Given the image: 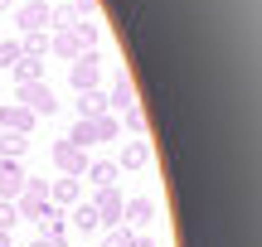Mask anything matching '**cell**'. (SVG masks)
I'll use <instances>...</instances> for the list:
<instances>
[{
  "mask_svg": "<svg viewBox=\"0 0 262 247\" xmlns=\"http://www.w3.org/2000/svg\"><path fill=\"white\" fill-rule=\"evenodd\" d=\"M131 247H156V242H150V238H131Z\"/></svg>",
  "mask_w": 262,
  "mask_h": 247,
  "instance_id": "29",
  "label": "cell"
},
{
  "mask_svg": "<svg viewBox=\"0 0 262 247\" xmlns=\"http://www.w3.org/2000/svg\"><path fill=\"white\" fill-rule=\"evenodd\" d=\"M150 218H156V199H146V194H136V199L122 204V223H131V228H146Z\"/></svg>",
  "mask_w": 262,
  "mask_h": 247,
  "instance_id": "13",
  "label": "cell"
},
{
  "mask_svg": "<svg viewBox=\"0 0 262 247\" xmlns=\"http://www.w3.org/2000/svg\"><path fill=\"white\" fill-rule=\"evenodd\" d=\"M78 199H83V184L68 180V175H58V180L49 184V204H54V209H73Z\"/></svg>",
  "mask_w": 262,
  "mask_h": 247,
  "instance_id": "11",
  "label": "cell"
},
{
  "mask_svg": "<svg viewBox=\"0 0 262 247\" xmlns=\"http://www.w3.org/2000/svg\"><path fill=\"white\" fill-rule=\"evenodd\" d=\"M83 247H93V242H83Z\"/></svg>",
  "mask_w": 262,
  "mask_h": 247,
  "instance_id": "32",
  "label": "cell"
},
{
  "mask_svg": "<svg viewBox=\"0 0 262 247\" xmlns=\"http://www.w3.org/2000/svg\"><path fill=\"white\" fill-rule=\"evenodd\" d=\"M73 228L83 233V238H93V233L102 228V223H97V213H93V204H88V199H78V204H73Z\"/></svg>",
  "mask_w": 262,
  "mask_h": 247,
  "instance_id": "18",
  "label": "cell"
},
{
  "mask_svg": "<svg viewBox=\"0 0 262 247\" xmlns=\"http://www.w3.org/2000/svg\"><path fill=\"white\" fill-rule=\"evenodd\" d=\"M25 151H29V136H19V131H0V160H19Z\"/></svg>",
  "mask_w": 262,
  "mask_h": 247,
  "instance_id": "19",
  "label": "cell"
},
{
  "mask_svg": "<svg viewBox=\"0 0 262 247\" xmlns=\"http://www.w3.org/2000/svg\"><path fill=\"white\" fill-rule=\"evenodd\" d=\"M49 54H58V58H68V63H73V58L88 54V48H83V39H78L73 29H54V34H49Z\"/></svg>",
  "mask_w": 262,
  "mask_h": 247,
  "instance_id": "14",
  "label": "cell"
},
{
  "mask_svg": "<svg viewBox=\"0 0 262 247\" xmlns=\"http://www.w3.org/2000/svg\"><path fill=\"white\" fill-rule=\"evenodd\" d=\"M39 238L54 242V247H68V218H63V209H54V204L44 209V218H39Z\"/></svg>",
  "mask_w": 262,
  "mask_h": 247,
  "instance_id": "8",
  "label": "cell"
},
{
  "mask_svg": "<svg viewBox=\"0 0 262 247\" xmlns=\"http://www.w3.org/2000/svg\"><path fill=\"white\" fill-rule=\"evenodd\" d=\"M93 189H117V180H122V170H117V160H88V175H83Z\"/></svg>",
  "mask_w": 262,
  "mask_h": 247,
  "instance_id": "12",
  "label": "cell"
},
{
  "mask_svg": "<svg viewBox=\"0 0 262 247\" xmlns=\"http://www.w3.org/2000/svg\"><path fill=\"white\" fill-rule=\"evenodd\" d=\"M126 107H136V83L126 78V68L117 73V83H112V97H107V112L112 116H122Z\"/></svg>",
  "mask_w": 262,
  "mask_h": 247,
  "instance_id": "10",
  "label": "cell"
},
{
  "mask_svg": "<svg viewBox=\"0 0 262 247\" xmlns=\"http://www.w3.org/2000/svg\"><path fill=\"white\" fill-rule=\"evenodd\" d=\"M15 102L29 107L34 116H54L58 112V97H54V83H49V78H44V83H19L15 87Z\"/></svg>",
  "mask_w": 262,
  "mask_h": 247,
  "instance_id": "2",
  "label": "cell"
},
{
  "mask_svg": "<svg viewBox=\"0 0 262 247\" xmlns=\"http://www.w3.org/2000/svg\"><path fill=\"white\" fill-rule=\"evenodd\" d=\"M49 160H54L58 175H68V180H83V175H88V151L73 145V141H54V145H49Z\"/></svg>",
  "mask_w": 262,
  "mask_h": 247,
  "instance_id": "4",
  "label": "cell"
},
{
  "mask_svg": "<svg viewBox=\"0 0 262 247\" xmlns=\"http://www.w3.org/2000/svg\"><path fill=\"white\" fill-rule=\"evenodd\" d=\"M15 63H19V39H0V68L10 73Z\"/></svg>",
  "mask_w": 262,
  "mask_h": 247,
  "instance_id": "25",
  "label": "cell"
},
{
  "mask_svg": "<svg viewBox=\"0 0 262 247\" xmlns=\"http://www.w3.org/2000/svg\"><path fill=\"white\" fill-rule=\"evenodd\" d=\"M34 121H39V116L29 112V107H19V102H0V131H19V136H29V131H34Z\"/></svg>",
  "mask_w": 262,
  "mask_h": 247,
  "instance_id": "7",
  "label": "cell"
},
{
  "mask_svg": "<svg viewBox=\"0 0 262 247\" xmlns=\"http://www.w3.org/2000/svg\"><path fill=\"white\" fill-rule=\"evenodd\" d=\"M49 15H54V5H49V0H25V5H15L19 34H49Z\"/></svg>",
  "mask_w": 262,
  "mask_h": 247,
  "instance_id": "5",
  "label": "cell"
},
{
  "mask_svg": "<svg viewBox=\"0 0 262 247\" xmlns=\"http://www.w3.org/2000/svg\"><path fill=\"white\" fill-rule=\"evenodd\" d=\"M117 121H122L131 136H141V131H146V112H141V107H126V112L117 116Z\"/></svg>",
  "mask_w": 262,
  "mask_h": 247,
  "instance_id": "24",
  "label": "cell"
},
{
  "mask_svg": "<svg viewBox=\"0 0 262 247\" xmlns=\"http://www.w3.org/2000/svg\"><path fill=\"white\" fill-rule=\"evenodd\" d=\"M44 209H49V180L25 175V189H19V199H15V213H19V218H29V223H39V218H44Z\"/></svg>",
  "mask_w": 262,
  "mask_h": 247,
  "instance_id": "1",
  "label": "cell"
},
{
  "mask_svg": "<svg viewBox=\"0 0 262 247\" xmlns=\"http://www.w3.org/2000/svg\"><path fill=\"white\" fill-rule=\"evenodd\" d=\"M73 112H78V116H102V112H107V97L97 92V87H93V92H78Z\"/></svg>",
  "mask_w": 262,
  "mask_h": 247,
  "instance_id": "20",
  "label": "cell"
},
{
  "mask_svg": "<svg viewBox=\"0 0 262 247\" xmlns=\"http://www.w3.org/2000/svg\"><path fill=\"white\" fill-rule=\"evenodd\" d=\"M83 121H93V145L117 141V136H122V121H117L112 112H102V116H83Z\"/></svg>",
  "mask_w": 262,
  "mask_h": 247,
  "instance_id": "17",
  "label": "cell"
},
{
  "mask_svg": "<svg viewBox=\"0 0 262 247\" xmlns=\"http://www.w3.org/2000/svg\"><path fill=\"white\" fill-rule=\"evenodd\" d=\"M68 83H73V92H93V87L102 83V58H97V48H88V54H78L73 63H68Z\"/></svg>",
  "mask_w": 262,
  "mask_h": 247,
  "instance_id": "3",
  "label": "cell"
},
{
  "mask_svg": "<svg viewBox=\"0 0 262 247\" xmlns=\"http://www.w3.org/2000/svg\"><path fill=\"white\" fill-rule=\"evenodd\" d=\"M93 213H97V223L102 228H122V204H126V194L122 189H93Z\"/></svg>",
  "mask_w": 262,
  "mask_h": 247,
  "instance_id": "6",
  "label": "cell"
},
{
  "mask_svg": "<svg viewBox=\"0 0 262 247\" xmlns=\"http://www.w3.org/2000/svg\"><path fill=\"white\" fill-rule=\"evenodd\" d=\"M73 34H78V39H83V48H93V44H97V39H102V24H93V19H88V15H83V19H78V24H73Z\"/></svg>",
  "mask_w": 262,
  "mask_h": 247,
  "instance_id": "23",
  "label": "cell"
},
{
  "mask_svg": "<svg viewBox=\"0 0 262 247\" xmlns=\"http://www.w3.org/2000/svg\"><path fill=\"white\" fill-rule=\"evenodd\" d=\"M5 10H15V0H0V15H5Z\"/></svg>",
  "mask_w": 262,
  "mask_h": 247,
  "instance_id": "30",
  "label": "cell"
},
{
  "mask_svg": "<svg viewBox=\"0 0 262 247\" xmlns=\"http://www.w3.org/2000/svg\"><path fill=\"white\" fill-rule=\"evenodd\" d=\"M19 189H25V165H19V160H0V199L15 204Z\"/></svg>",
  "mask_w": 262,
  "mask_h": 247,
  "instance_id": "9",
  "label": "cell"
},
{
  "mask_svg": "<svg viewBox=\"0 0 262 247\" xmlns=\"http://www.w3.org/2000/svg\"><path fill=\"white\" fill-rule=\"evenodd\" d=\"M44 63H49V58H19V63L10 68V78H15V87H19V83H44V73H49Z\"/></svg>",
  "mask_w": 262,
  "mask_h": 247,
  "instance_id": "16",
  "label": "cell"
},
{
  "mask_svg": "<svg viewBox=\"0 0 262 247\" xmlns=\"http://www.w3.org/2000/svg\"><path fill=\"white\" fill-rule=\"evenodd\" d=\"M19 58H49V34H25L19 39Z\"/></svg>",
  "mask_w": 262,
  "mask_h": 247,
  "instance_id": "21",
  "label": "cell"
},
{
  "mask_svg": "<svg viewBox=\"0 0 262 247\" xmlns=\"http://www.w3.org/2000/svg\"><path fill=\"white\" fill-rule=\"evenodd\" d=\"M29 247H54V242H44V238H34V242H29Z\"/></svg>",
  "mask_w": 262,
  "mask_h": 247,
  "instance_id": "31",
  "label": "cell"
},
{
  "mask_svg": "<svg viewBox=\"0 0 262 247\" xmlns=\"http://www.w3.org/2000/svg\"><path fill=\"white\" fill-rule=\"evenodd\" d=\"M131 238H136V233H131L126 223H122V228H107V238H102V247H131Z\"/></svg>",
  "mask_w": 262,
  "mask_h": 247,
  "instance_id": "26",
  "label": "cell"
},
{
  "mask_svg": "<svg viewBox=\"0 0 262 247\" xmlns=\"http://www.w3.org/2000/svg\"><path fill=\"white\" fill-rule=\"evenodd\" d=\"M15 223H19L15 204H5V199H0V233H15Z\"/></svg>",
  "mask_w": 262,
  "mask_h": 247,
  "instance_id": "27",
  "label": "cell"
},
{
  "mask_svg": "<svg viewBox=\"0 0 262 247\" xmlns=\"http://www.w3.org/2000/svg\"><path fill=\"white\" fill-rule=\"evenodd\" d=\"M68 5H78V15H93V10H97V0H68Z\"/></svg>",
  "mask_w": 262,
  "mask_h": 247,
  "instance_id": "28",
  "label": "cell"
},
{
  "mask_svg": "<svg viewBox=\"0 0 262 247\" xmlns=\"http://www.w3.org/2000/svg\"><path fill=\"white\" fill-rule=\"evenodd\" d=\"M146 165H150V145H146V141H126L117 170H146Z\"/></svg>",
  "mask_w": 262,
  "mask_h": 247,
  "instance_id": "15",
  "label": "cell"
},
{
  "mask_svg": "<svg viewBox=\"0 0 262 247\" xmlns=\"http://www.w3.org/2000/svg\"><path fill=\"white\" fill-rule=\"evenodd\" d=\"M78 19H83V15H78V5H54V15H49V29H73ZM88 19H93V15H88Z\"/></svg>",
  "mask_w": 262,
  "mask_h": 247,
  "instance_id": "22",
  "label": "cell"
}]
</instances>
